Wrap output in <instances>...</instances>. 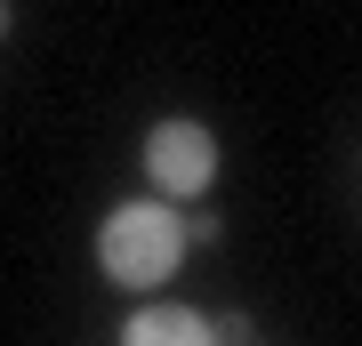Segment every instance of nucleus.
Wrapping results in <instances>:
<instances>
[{
	"label": "nucleus",
	"mask_w": 362,
	"mask_h": 346,
	"mask_svg": "<svg viewBox=\"0 0 362 346\" xmlns=\"http://www.w3.org/2000/svg\"><path fill=\"white\" fill-rule=\"evenodd\" d=\"M185 209H169V202H121V209H105V226H97V266H105V282L113 290H161L169 274L185 266Z\"/></svg>",
	"instance_id": "f257e3e1"
},
{
	"label": "nucleus",
	"mask_w": 362,
	"mask_h": 346,
	"mask_svg": "<svg viewBox=\"0 0 362 346\" xmlns=\"http://www.w3.org/2000/svg\"><path fill=\"white\" fill-rule=\"evenodd\" d=\"M0 40H8V0H0Z\"/></svg>",
	"instance_id": "39448f33"
},
{
	"label": "nucleus",
	"mask_w": 362,
	"mask_h": 346,
	"mask_svg": "<svg viewBox=\"0 0 362 346\" xmlns=\"http://www.w3.org/2000/svg\"><path fill=\"white\" fill-rule=\"evenodd\" d=\"M218 233H226L218 209H194V218H185V242H218Z\"/></svg>",
	"instance_id": "20e7f679"
},
{
	"label": "nucleus",
	"mask_w": 362,
	"mask_h": 346,
	"mask_svg": "<svg viewBox=\"0 0 362 346\" xmlns=\"http://www.w3.org/2000/svg\"><path fill=\"white\" fill-rule=\"evenodd\" d=\"M145 185H153V202H202L209 185H218V137H209L202 121H185V113H169L145 129Z\"/></svg>",
	"instance_id": "f03ea898"
},
{
	"label": "nucleus",
	"mask_w": 362,
	"mask_h": 346,
	"mask_svg": "<svg viewBox=\"0 0 362 346\" xmlns=\"http://www.w3.org/2000/svg\"><path fill=\"white\" fill-rule=\"evenodd\" d=\"M226 330L209 322L202 306H177V298H153L121 322V346H218Z\"/></svg>",
	"instance_id": "7ed1b4c3"
}]
</instances>
